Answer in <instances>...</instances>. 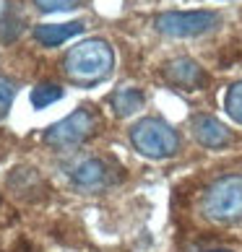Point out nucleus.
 I'll return each instance as SVG.
<instances>
[{"label": "nucleus", "instance_id": "1", "mask_svg": "<svg viewBox=\"0 0 242 252\" xmlns=\"http://www.w3.org/2000/svg\"><path fill=\"white\" fill-rule=\"evenodd\" d=\"M112 65H115V55L104 39H86L68 50L63 60V70L73 83L91 86V83L104 81L109 70H112Z\"/></svg>", "mask_w": 242, "mask_h": 252}, {"label": "nucleus", "instance_id": "2", "mask_svg": "<svg viewBox=\"0 0 242 252\" xmlns=\"http://www.w3.org/2000/svg\"><path fill=\"white\" fill-rule=\"evenodd\" d=\"M130 143L148 158H170L180 151V138L172 125L159 117H143L130 127Z\"/></svg>", "mask_w": 242, "mask_h": 252}, {"label": "nucleus", "instance_id": "3", "mask_svg": "<svg viewBox=\"0 0 242 252\" xmlns=\"http://www.w3.org/2000/svg\"><path fill=\"white\" fill-rule=\"evenodd\" d=\"M203 216L216 223L242 219V174H227L216 180L203 195Z\"/></svg>", "mask_w": 242, "mask_h": 252}, {"label": "nucleus", "instance_id": "4", "mask_svg": "<svg viewBox=\"0 0 242 252\" xmlns=\"http://www.w3.org/2000/svg\"><path fill=\"white\" fill-rule=\"evenodd\" d=\"M94 130H97V115L83 107L44 130V143L58 148V151H68V148H76L86 138H91Z\"/></svg>", "mask_w": 242, "mask_h": 252}, {"label": "nucleus", "instance_id": "5", "mask_svg": "<svg viewBox=\"0 0 242 252\" xmlns=\"http://www.w3.org/2000/svg\"><path fill=\"white\" fill-rule=\"evenodd\" d=\"M221 24V16L213 11H167L156 16L154 26L167 36H198L208 34Z\"/></svg>", "mask_w": 242, "mask_h": 252}, {"label": "nucleus", "instance_id": "6", "mask_svg": "<svg viewBox=\"0 0 242 252\" xmlns=\"http://www.w3.org/2000/svg\"><path fill=\"white\" fill-rule=\"evenodd\" d=\"M162 76L167 83H172V86L177 89H185V91H195L203 86V81H206V73L201 70V65L190 60V58H174L170 60L162 68Z\"/></svg>", "mask_w": 242, "mask_h": 252}, {"label": "nucleus", "instance_id": "7", "mask_svg": "<svg viewBox=\"0 0 242 252\" xmlns=\"http://www.w3.org/2000/svg\"><path fill=\"white\" fill-rule=\"evenodd\" d=\"M70 180L76 188L81 190H102L109 185V166L102 161V158H83V161L70 172Z\"/></svg>", "mask_w": 242, "mask_h": 252}, {"label": "nucleus", "instance_id": "8", "mask_svg": "<svg viewBox=\"0 0 242 252\" xmlns=\"http://www.w3.org/2000/svg\"><path fill=\"white\" fill-rule=\"evenodd\" d=\"M8 188L13 190L16 198L21 200H36L44 195V180L39 177L36 169H29V166H18V169L8 177Z\"/></svg>", "mask_w": 242, "mask_h": 252}, {"label": "nucleus", "instance_id": "9", "mask_svg": "<svg viewBox=\"0 0 242 252\" xmlns=\"http://www.w3.org/2000/svg\"><path fill=\"white\" fill-rule=\"evenodd\" d=\"M193 135H195V141L206 148H221L232 141L229 130L216 117H208V115H201L193 120Z\"/></svg>", "mask_w": 242, "mask_h": 252}, {"label": "nucleus", "instance_id": "10", "mask_svg": "<svg viewBox=\"0 0 242 252\" xmlns=\"http://www.w3.org/2000/svg\"><path fill=\"white\" fill-rule=\"evenodd\" d=\"M83 32L81 21H70V24H42L34 29V39L44 44V47H58V44L68 42L70 36H76Z\"/></svg>", "mask_w": 242, "mask_h": 252}, {"label": "nucleus", "instance_id": "11", "mask_svg": "<svg viewBox=\"0 0 242 252\" xmlns=\"http://www.w3.org/2000/svg\"><path fill=\"white\" fill-rule=\"evenodd\" d=\"M112 107L120 117H128V115H133V112H138L143 107V94L138 89H120L112 96Z\"/></svg>", "mask_w": 242, "mask_h": 252}, {"label": "nucleus", "instance_id": "12", "mask_svg": "<svg viewBox=\"0 0 242 252\" xmlns=\"http://www.w3.org/2000/svg\"><path fill=\"white\" fill-rule=\"evenodd\" d=\"M24 26H26V21H24L21 13L5 11L3 16H0V42L8 44V42L18 39V34L24 32Z\"/></svg>", "mask_w": 242, "mask_h": 252}, {"label": "nucleus", "instance_id": "13", "mask_svg": "<svg viewBox=\"0 0 242 252\" xmlns=\"http://www.w3.org/2000/svg\"><path fill=\"white\" fill-rule=\"evenodd\" d=\"M58 99H63V89L58 86V83H39L34 91H32V104L34 109H44L55 104Z\"/></svg>", "mask_w": 242, "mask_h": 252}, {"label": "nucleus", "instance_id": "14", "mask_svg": "<svg viewBox=\"0 0 242 252\" xmlns=\"http://www.w3.org/2000/svg\"><path fill=\"white\" fill-rule=\"evenodd\" d=\"M224 109L227 115L235 120V123L242 125V81L235 83L229 91H227V99H224Z\"/></svg>", "mask_w": 242, "mask_h": 252}, {"label": "nucleus", "instance_id": "15", "mask_svg": "<svg viewBox=\"0 0 242 252\" xmlns=\"http://www.w3.org/2000/svg\"><path fill=\"white\" fill-rule=\"evenodd\" d=\"M34 5L44 13L52 11H70V8H81L83 0H34Z\"/></svg>", "mask_w": 242, "mask_h": 252}, {"label": "nucleus", "instance_id": "16", "mask_svg": "<svg viewBox=\"0 0 242 252\" xmlns=\"http://www.w3.org/2000/svg\"><path fill=\"white\" fill-rule=\"evenodd\" d=\"M13 96H16V83L8 78H0V117L8 115V109L13 104Z\"/></svg>", "mask_w": 242, "mask_h": 252}, {"label": "nucleus", "instance_id": "17", "mask_svg": "<svg viewBox=\"0 0 242 252\" xmlns=\"http://www.w3.org/2000/svg\"><path fill=\"white\" fill-rule=\"evenodd\" d=\"M213 252H227V250H213Z\"/></svg>", "mask_w": 242, "mask_h": 252}]
</instances>
